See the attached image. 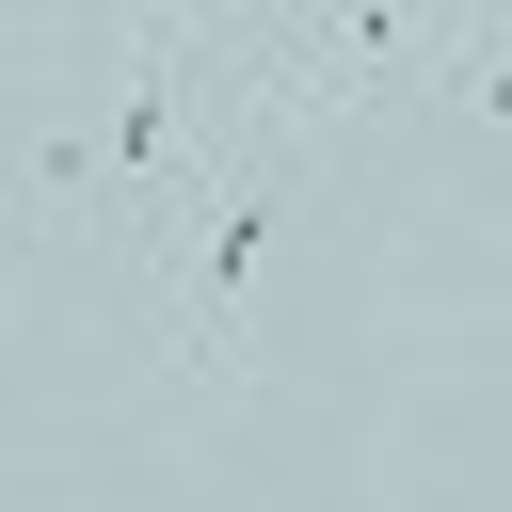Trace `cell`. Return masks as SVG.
Segmentation results:
<instances>
[{"instance_id": "cell-1", "label": "cell", "mask_w": 512, "mask_h": 512, "mask_svg": "<svg viewBox=\"0 0 512 512\" xmlns=\"http://www.w3.org/2000/svg\"><path fill=\"white\" fill-rule=\"evenodd\" d=\"M0 240H16V208H0Z\"/></svg>"}]
</instances>
